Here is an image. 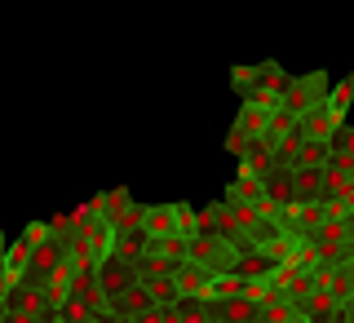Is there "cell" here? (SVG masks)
<instances>
[{
  "mask_svg": "<svg viewBox=\"0 0 354 323\" xmlns=\"http://www.w3.org/2000/svg\"><path fill=\"white\" fill-rule=\"evenodd\" d=\"M319 102H328V75H324V71L306 75V80H292V84H288V93H283V107L297 111V116L315 111Z\"/></svg>",
  "mask_w": 354,
  "mask_h": 323,
  "instance_id": "6da1fadb",
  "label": "cell"
},
{
  "mask_svg": "<svg viewBox=\"0 0 354 323\" xmlns=\"http://www.w3.org/2000/svg\"><path fill=\"white\" fill-rule=\"evenodd\" d=\"M350 98H354V75H346V80H341L337 89H328V111H332V116H337V120H346V111H350Z\"/></svg>",
  "mask_w": 354,
  "mask_h": 323,
  "instance_id": "7a4b0ae2",
  "label": "cell"
}]
</instances>
